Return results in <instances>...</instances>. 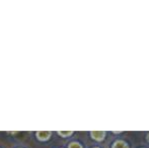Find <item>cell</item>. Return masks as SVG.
<instances>
[{
	"mask_svg": "<svg viewBox=\"0 0 149 148\" xmlns=\"http://www.w3.org/2000/svg\"><path fill=\"white\" fill-rule=\"evenodd\" d=\"M36 135H37L38 140H40V141H47V140H49L50 137H51L52 132H50V131H40V132L36 133Z\"/></svg>",
	"mask_w": 149,
	"mask_h": 148,
	"instance_id": "obj_1",
	"label": "cell"
},
{
	"mask_svg": "<svg viewBox=\"0 0 149 148\" xmlns=\"http://www.w3.org/2000/svg\"><path fill=\"white\" fill-rule=\"evenodd\" d=\"M147 139H148V141H149V135H148V137H147Z\"/></svg>",
	"mask_w": 149,
	"mask_h": 148,
	"instance_id": "obj_6",
	"label": "cell"
},
{
	"mask_svg": "<svg viewBox=\"0 0 149 148\" xmlns=\"http://www.w3.org/2000/svg\"><path fill=\"white\" fill-rule=\"evenodd\" d=\"M58 134L60 135V136L62 137H68V136H71V135L73 134L72 131H60V132H58Z\"/></svg>",
	"mask_w": 149,
	"mask_h": 148,
	"instance_id": "obj_4",
	"label": "cell"
},
{
	"mask_svg": "<svg viewBox=\"0 0 149 148\" xmlns=\"http://www.w3.org/2000/svg\"><path fill=\"white\" fill-rule=\"evenodd\" d=\"M90 135L94 140L102 141L104 140V136H106V132H104V131H93V132L90 133Z\"/></svg>",
	"mask_w": 149,
	"mask_h": 148,
	"instance_id": "obj_2",
	"label": "cell"
},
{
	"mask_svg": "<svg viewBox=\"0 0 149 148\" xmlns=\"http://www.w3.org/2000/svg\"><path fill=\"white\" fill-rule=\"evenodd\" d=\"M69 148H82V146L78 142H72L69 144Z\"/></svg>",
	"mask_w": 149,
	"mask_h": 148,
	"instance_id": "obj_5",
	"label": "cell"
},
{
	"mask_svg": "<svg viewBox=\"0 0 149 148\" xmlns=\"http://www.w3.org/2000/svg\"><path fill=\"white\" fill-rule=\"evenodd\" d=\"M113 148H128V145L124 141H117L114 143Z\"/></svg>",
	"mask_w": 149,
	"mask_h": 148,
	"instance_id": "obj_3",
	"label": "cell"
}]
</instances>
